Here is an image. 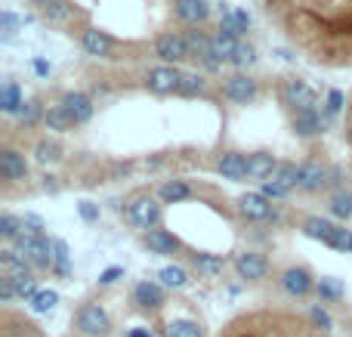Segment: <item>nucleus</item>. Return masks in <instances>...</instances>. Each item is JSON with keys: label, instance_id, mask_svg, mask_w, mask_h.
Segmentation results:
<instances>
[{"label": "nucleus", "instance_id": "obj_1", "mask_svg": "<svg viewBox=\"0 0 352 337\" xmlns=\"http://www.w3.org/2000/svg\"><path fill=\"white\" fill-rule=\"evenodd\" d=\"M12 248H16L34 270H53V239H47V235L22 232Z\"/></svg>", "mask_w": 352, "mask_h": 337}, {"label": "nucleus", "instance_id": "obj_2", "mask_svg": "<svg viewBox=\"0 0 352 337\" xmlns=\"http://www.w3.org/2000/svg\"><path fill=\"white\" fill-rule=\"evenodd\" d=\"M127 223H133L136 229H142V232H152V229H158L161 223V204L158 198L152 195H133L127 202Z\"/></svg>", "mask_w": 352, "mask_h": 337}, {"label": "nucleus", "instance_id": "obj_3", "mask_svg": "<svg viewBox=\"0 0 352 337\" xmlns=\"http://www.w3.org/2000/svg\"><path fill=\"white\" fill-rule=\"evenodd\" d=\"M294 189H300V164H291V161H281L278 167H275V173L263 183V195L269 198V202H275V198H287Z\"/></svg>", "mask_w": 352, "mask_h": 337}, {"label": "nucleus", "instance_id": "obj_4", "mask_svg": "<svg viewBox=\"0 0 352 337\" xmlns=\"http://www.w3.org/2000/svg\"><path fill=\"white\" fill-rule=\"evenodd\" d=\"M74 328L84 337H109L111 334V319L99 303H84L74 316Z\"/></svg>", "mask_w": 352, "mask_h": 337}, {"label": "nucleus", "instance_id": "obj_5", "mask_svg": "<svg viewBox=\"0 0 352 337\" xmlns=\"http://www.w3.org/2000/svg\"><path fill=\"white\" fill-rule=\"evenodd\" d=\"M278 96H281V102H285L291 111H297V115L300 111H312L316 109V102H318L316 90H312L306 80H300V78H287L285 84H281Z\"/></svg>", "mask_w": 352, "mask_h": 337}, {"label": "nucleus", "instance_id": "obj_6", "mask_svg": "<svg viewBox=\"0 0 352 337\" xmlns=\"http://www.w3.org/2000/svg\"><path fill=\"white\" fill-rule=\"evenodd\" d=\"M238 210H241V217H248V220L254 223H278V210H275V204L269 202L263 192H248V195L238 198Z\"/></svg>", "mask_w": 352, "mask_h": 337}, {"label": "nucleus", "instance_id": "obj_7", "mask_svg": "<svg viewBox=\"0 0 352 337\" xmlns=\"http://www.w3.org/2000/svg\"><path fill=\"white\" fill-rule=\"evenodd\" d=\"M232 266H235V276L241 279V282H263V279H266V272H269V260L263 257L260 251L235 254Z\"/></svg>", "mask_w": 352, "mask_h": 337}, {"label": "nucleus", "instance_id": "obj_8", "mask_svg": "<svg viewBox=\"0 0 352 337\" xmlns=\"http://www.w3.org/2000/svg\"><path fill=\"white\" fill-rule=\"evenodd\" d=\"M155 53H158V59H164L167 65L192 59V56H188V41L182 34H176V31H164V34L155 41Z\"/></svg>", "mask_w": 352, "mask_h": 337}, {"label": "nucleus", "instance_id": "obj_9", "mask_svg": "<svg viewBox=\"0 0 352 337\" xmlns=\"http://www.w3.org/2000/svg\"><path fill=\"white\" fill-rule=\"evenodd\" d=\"M281 288L291 297H306L316 288V276H312L306 266H287V270L281 272Z\"/></svg>", "mask_w": 352, "mask_h": 337}, {"label": "nucleus", "instance_id": "obj_10", "mask_svg": "<svg viewBox=\"0 0 352 337\" xmlns=\"http://www.w3.org/2000/svg\"><path fill=\"white\" fill-rule=\"evenodd\" d=\"M182 74H186V72H179L176 65H158V68H152V72H148L146 84H148V90H152V93H161V96H167V93L179 90Z\"/></svg>", "mask_w": 352, "mask_h": 337}, {"label": "nucleus", "instance_id": "obj_11", "mask_svg": "<svg viewBox=\"0 0 352 337\" xmlns=\"http://www.w3.org/2000/svg\"><path fill=\"white\" fill-rule=\"evenodd\" d=\"M142 245L148 248V254L155 257H173V254L182 251V241L176 239L170 229H152V232L142 235Z\"/></svg>", "mask_w": 352, "mask_h": 337}, {"label": "nucleus", "instance_id": "obj_12", "mask_svg": "<svg viewBox=\"0 0 352 337\" xmlns=\"http://www.w3.org/2000/svg\"><path fill=\"white\" fill-rule=\"evenodd\" d=\"M62 109H65V115L72 118V124L78 127V124H87L93 118V99L87 96V93H80V90H68L65 96H62Z\"/></svg>", "mask_w": 352, "mask_h": 337}, {"label": "nucleus", "instance_id": "obj_13", "mask_svg": "<svg viewBox=\"0 0 352 337\" xmlns=\"http://www.w3.org/2000/svg\"><path fill=\"white\" fill-rule=\"evenodd\" d=\"M331 183V167H324L322 161L309 158L300 164V189L303 192H322Z\"/></svg>", "mask_w": 352, "mask_h": 337}, {"label": "nucleus", "instance_id": "obj_14", "mask_svg": "<svg viewBox=\"0 0 352 337\" xmlns=\"http://www.w3.org/2000/svg\"><path fill=\"white\" fill-rule=\"evenodd\" d=\"M133 303L136 309H142V313H158L161 307H164V288H161L158 282H136L133 288Z\"/></svg>", "mask_w": 352, "mask_h": 337}, {"label": "nucleus", "instance_id": "obj_15", "mask_svg": "<svg viewBox=\"0 0 352 337\" xmlns=\"http://www.w3.org/2000/svg\"><path fill=\"white\" fill-rule=\"evenodd\" d=\"M223 93H226V99H232V102L248 105V102H254L256 99V80L238 72V74H232V78H226Z\"/></svg>", "mask_w": 352, "mask_h": 337}, {"label": "nucleus", "instance_id": "obj_16", "mask_svg": "<svg viewBox=\"0 0 352 337\" xmlns=\"http://www.w3.org/2000/svg\"><path fill=\"white\" fill-rule=\"evenodd\" d=\"M217 171L223 180H232V183H244L248 177V155L241 152H223L217 158Z\"/></svg>", "mask_w": 352, "mask_h": 337}, {"label": "nucleus", "instance_id": "obj_17", "mask_svg": "<svg viewBox=\"0 0 352 337\" xmlns=\"http://www.w3.org/2000/svg\"><path fill=\"white\" fill-rule=\"evenodd\" d=\"M324 127H328V118H324L318 109L300 111V115H294V121H291V130L297 136H303V140H312V136L324 133Z\"/></svg>", "mask_w": 352, "mask_h": 337}, {"label": "nucleus", "instance_id": "obj_18", "mask_svg": "<svg viewBox=\"0 0 352 337\" xmlns=\"http://www.w3.org/2000/svg\"><path fill=\"white\" fill-rule=\"evenodd\" d=\"M0 177L12 180V183L28 177V161H25V155L16 152V149H3V152H0Z\"/></svg>", "mask_w": 352, "mask_h": 337}, {"label": "nucleus", "instance_id": "obj_19", "mask_svg": "<svg viewBox=\"0 0 352 337\" xmlns=\"http://www.w3.org/2000/svg\"><path fill=\"white\" fill-rule=\"evenodd\" d=\"M0 270H3V276L19 279V276H31L34 266H31L16 248H0Z\"/></svg>", "mask_w": 352, "mask_h": 337}, {"label": "nucleus", "instance_id": "obj_20", "mask_svg": "<svg viewBox=\"0 0 352 337\" xmlns=\"http://www.w3.org/2000/svg\"><path fill=\"white\" fill-rule=\"evenodd\" d=\"M278 164L281 161H275L272 152H254V155H248V177L250 180H263V183H266Z\"/></svg>", "mask_w": 352, "mask_h": 337}, {"label": "nucleus", "instance_id": "obj_21", "mask_svg": "<svg viewBox=\"0 0 352 337\" xmlns=\"http://www.w3.org/2000/svg\"><path fill=\"white\" fill-rule=\"evenodd\" d=\"M192 266L201 279H219L226 270V260L219 254H204V251H195L192 254Z\"/></svg>", "mask_w": 352, "mask_h": 337}, {"label": "nucleus", "instance_id": "obj_22", "mask_svg": "<svg viewBox=\"0 0 352 337\" xmlns=\"http://www.w3.org/2000/svg\"><path fill=\"white\" fill-rule=\"evenodd\" d=\"M173 12H176V19H182V22L201 25L207 16H210V6H207V0H176Z\"/></svg>", "mask_w": 352, "mask_h": 337}, {"label": "nucleus", "instance_id": "obj_23", "mask_svg": "<svg viewBox=\"0 0 352 337\" xmlns=\"http://www.w3.org/2000/svg\"><path fill=\"white\" fill-rule=\"evenodd\" d=\"M80 43H84V50L90 56H109L111 50H115V41H111L105 31H99V28H87L84 37H80Z\"/></svg>", "mask_w": 352, "mask_h": 337}, {"label": "nucleus", "instance_id": "obj_24", "mask_svg": "<svg viewBox=\"0 0 352 337\" xmlns=\"http://www.w3.org/2000/svg\"><path fill=\"white\" fill-rule=\"evenodd\" d=\"M22 105H25V96H22V90H19V84L16 80H6V84L0 87V111H3V115H19Z\"/></svg>", "mask_w": 352, "mask_h": 337}, {"label": "nucleus", "instance_id": "obj_25", "mask_svg": "<svg viewBox=\"0 0 352 337\" xmlns=\"http://www.w3.org/2000/svg\"><path fill=\"white\" fill-rule=\"evenodd\" d=\"M74 3L72 0H53V3L43 10V19H47L50 25H65V22H72L74 19Z\"/></svg>", "mask_w": 352, "mask_h": 337}, {"label": "nucleus", "instance_id": "obj_26", "mask_svg": "<svg viewBox=\"0 0 352 337\" xmlns=\"http://www.w3.org/2000/svg\"><path fill=\"white\" fill-rule=\"evenodd\" d=\"M188 195H192V189H188V183H182V180H167L158 189L161 204H179V202H186Z\"/></svg>", "mask_w": 352, "mask_h": 337}, {"label": "nucleus", "instance_id": "obj_27", "mask_svg": "<svg viewBox=\"0 0 352 337\" xmlns=\"http://www.w3.org/2000/svg\"><path fill=\"white\" fill-rule=\"evenodd\" d=\"M53 272L59 279H68L72 276V251L62 239H53Z\"/></svg>", "mask_w": 352, "mask_h": 337}, {"label": "nucleus", "instance_id": "obj_28", "mask_svg": "<svg viewBox=\"0 0 352 337\" xmlns=\"http://www.w3.org/2000/svg\"><path fill=\"white\" fill-rule=\"evenodd\" d=\"M186 41H188V56H192V59H201V62H204L207 56H210L213 37H207L204 31H188Z\"/></svg>", "mask_w": 352, "mask_h": 337}, {"label": "nucleus", "instance_id": "obj_29", "mask_svg": "<svg viewBox=\"0 0 352 337\" xmlns=\"http://www.w3.org/2000/svg\"><path fill=\"white\" fill-rule=\"evenodd\" d=\"M334 232V223L324 220V217H306L303 220V235L316 241H328V235Z\"/></svg>", "mask_w": 352, "mask_h": 337}, {"label": "nucleus", "instance_id": "obj_30", "mask_svg": "<svg viewBox=\"0 0 352 337\" xmlns=\"http://www.w3.org/2000/svg\"><path fill=\"white\" fill-rule=\"evenodd\" d=\"M316 291H318V297H322L324 303H334V301H340V297L346 294L343 282H340V279H334V276H322V279H318Z\"/></svg>", "mask_w": 352, "mask_h": 337}, {"label": "nucleus", "instance_id": "obj_31", "mask_svg": "<svg viewBox=\"0 0 352 337\" xmlns=\"http://www.w3.org/2000/svg\"><path fill=\"white\" fill-rule=\"evenodd\" d=\"M158 279H161V285H164V288L179 291V288H186V285H188V270H186V266L170 263V266H164V270L158 272Z\"/></svg>", "mask_w": 352, "mask_h": 337}, {"label": "nucleus", "instance_id": "obj_32", "mask_svg": "<svg viewBox=\"0 0 352 337\" xmlns=\"http://www.w3.org/2000/svg\"><path fill=\"white\" fill-rule=\"evenodd\" d=\"M43 124H47V130H53V133H68V130L74 127L72 118L65 115V109H62V105H50Z\"/></svg>", "mask_w": 352, "mask_h": 337}, {"label": "nucleus", "instance_id": "obj_33", "mask_svg": "<svg viewBox=\"0 0 352 337\" xmlns=\"http://www.w3.org/2000/svg\"><path fill=\"white\" fill-rule=\"evenodd\" d=\"M324 245H328L331 251H337V254H352V229L334 226V232L328 235V241H324Z\"/></svg>", "mask_w": 352, "mask_h": 337}, {"label": "nucleus", "instance_id": "obj_34", "mask_svg": "<svg viewBox=\"0 0 352 337\" xmlns=\"http://www.w3.org/2000/svg\"><path fill=\"white\" fill-rule=\"evenodd\" d=\"M25 232V226H22V217H16V214H0V239H6V241H12L16 245V239Z\"/></svg>", "mask_w": 352, "mask_h": 337}, {"label": "nucleus", "instance_id": "obj_35", "mask_svg": "<svg viewBox=\"0 0 352 337\" xmlns=\"http://www.w3.org/2000/svg\"><path fill=\"white\" fill-rule=\"evenodd\" d=\"M331 214H334L337 220H349L352 217V192H346V189L334 192V198H331Z\"/></svg>", "mask_w": 352, "mask_h": 337}, {"label": "nucleus", "instance_id": "obj_36", "mask_svg": "<svg viewBox=\"0 0 352 337\" xmlns=\"http://www.w3.org/2000/svg\"><path fill=\"white\" fill-rule=\"evenodd\" d=\"M204 84H207V78L201 72H186L176 93H179V96H198V93H204Z\"/></svg>", "mask_w": 352, "mask_h": 337}, {"label": "nucleus", "instance_id": "obj_37", "mask_svg": "<svg viewBox=\"0 0 352 337\" xmlns=\"http://www.w3.org/2000/svg\"><path fill=\"white\" fill-rule=\"evenodd\" d=\"M41 118H47V109L41 105V99H28V102L22 105V111H19V121H22L25 127H34Z\"/></svg>", "mask_w": 352, "mask_h": 337}, {"label": "nucleus", "instance_id": "obj_38", "mask_svg": "<svg viewBox=\"0 0 352 337\" xmlns=\"http://www.w3.org/2000/svg\"><path fill=\"white\" fill-rule=\"evenodd\" d=\"M164 337H204L198 328V322H188V319H173L170 325H167Z\"/></svg>", "mask_w": 352, "mask_h": 337}, {"label": "nucleus", "instance_id": "obj_39", "mask_svg": "<svg viewBox=\"0 0 352 337\" xmlns=\"http://www.w3.org/2000/svg\"><path fill=\"white\" fill-rule=\"evenodd\" d=\"M34 158H37V164H56V161L62 158V149L50 140H41L34 146Z\"/></svg>", "mask_w": 352, "mask_h": 337}, {"label": "nucleus", "instance_id": "obj_40", "mask_svg": "<svg viewBox=\"0 0 352 337\" xmlns=\"http://www.w3.org/2000/svg\"><path fill=\"white\" fill-rule=\"evenodd\" d=\"M219 31L223 34H232V37H241V22H238L235 10H229V6H219Z\"/></svg>", "mask_w": 352, "mask_h": 337}, {"label": "nucleus", "instance_id": "obj_41", "mask_svg": "<svg viewBox=\"0 0 352 337\" xmlns=\"http://www.w3.org/2000/svg\"><path fill=\"white\" fill-rule=\"evenodd\" d=\"M56 303H59V294L56 291H41V294L34 297V301L28 303L31 307V313H37V316H43V313H50V309H56Z\"/></svg>", "mask_w": 352, "mask_h": 337}, {"label": "nucleus", "instance_id": "obj_42", "mask_svg": "<svg viewBox=\"0 0 352 337\" xmlns=\"http://www.w3.org/2000/svg\"><path fill=\"white\" fill-rule=\"evenodd\" d=\"M254 62H256V50L250 47V43H238L235 56H232V65L248 68V65H254Z\"/></svg>", "mask_w": 352, "mask_h": 337}, {"label": "nucleus", "instance_id": "obj_43", "mask_svg": "<svg viewBox=\"0 0 352 337\" xmlns=\"http://www.w3.org/2000/svg\"><path fill=\"white\" fill-rule=\"evenodd\" d=\"M309 322H312V328H318V331H331V328H334L331 313H328V309H322V307H312L309 309Z\"/></svg>", "mask_w": 352, "mask_h": 337}, {"label": "nucleus", "instance_id": "obj_44", "mask_svg": "<svg viewBox=\"0 0 352 337\" xmlns=\"http://www.w3.org/2000/svg\"><path fill=\"white\" fill-rule=\"evenodd\" d=\"M0 25H3V37H6V41H10V37L19 31V25H22V19H19L16 12L3 10V12H0Z\"/></svg>", "mask_w": 352, "mask_h": 337}, {"label": "nucleus", "instance_id": "obj_45", "mask_svg": "<svg viewBox=\"0 0 352 337\" xmlns=\"http://www.w3.org/2000/svg\"><path fill=\"white\" fill-rule=\"evenodd\" d=\"M343 105H346V96L340 90H328V102H324V111L328 115H340Z\"/></svg>", "mask_w": 352, "mask_h": 337}, {"label": "nucleus", "instance_id": "obj_46", "mask_svg": "<svg viewBox=\"0 0 352 337\" xmlns=\"http://www.w3.org/2000/svg\"><path fill=\"white\" fill-rule=\"evenodd\" d=\"M78 214H80V220L84 223H96L99 220V204L96 202H78Z\"/></svg>", "mask_w": 352, "mask_h": 337}, {"label": "nucleus", "instance_id": "obj_47", "mask_svg": "<svg viewBox=\"0 0 352 337\" xmlns=\"http://www.w3.org/2000/svg\"><path fill=\"white\" fill-rule=\"evenodd\" d=\"M22 226H25V232H31V235H43V232H47V223H43L37 214H25L22 217Z\"/></svg>", "mask_w": 352, "mask_h": 337}, {"label": "nucleus", "instance_id": "obj_48", "mask_svg": "<svg viewBox=\"0 0 352 337\" xmlns=\"http://www.w3.org/2000/svg\"><path fill=\"white\" fill-rule=\"evenodd\" d=\"M121 279H124V266H109V270L99 272V285H102V288H109V285L121 282Z\"/></svg>", "mask_w": 352, "mask_h": 337}, {"label": "nucleus", "instance_id": "obj_49", "mask_svg": "<svg viewBox=\"0 0 352 337\" xmlns=\"http://www.w3.org/2000/svg\"><path fill=\"white\" fill-rule=\"evenodd\" d=\"M0 301L3 303H12V301H19V294H16V285H12V279H0Z\"/></svg>", "mask_w": 352, "mask_h": 337}, {"label": "nucleus", "instance_id": "obj_50", "mask_svg": "<svg viewBox=\"0 0 352 337\" xmlns=\"http://www.w3.org/2000/svg\"><path fill=\"white\" fill-rule=\"evenodd\" d=\"M235 16H238V22H241V31L248 34V31H250V16H248V10H235Z\"/></svg>", "mask_w": 352, "mask_h": 337}, {"label": "nucleus", "instance_id": "obj_51", "mask_svg": "<svg viewBox=\"0 0 352 337\" xmlns=\"http://www.w3.org/2000/svg\"><path fill=\"white\" fill-rule=\"evenodd\" d=\"M343 183V167H331V183L328 186H340Z\"/></svg>", "mask_w": 352, "mask_h": 337}, {"label": "nucleus", "instance_id": "obj_52", "mask_svg": "<svg viewBox=\"0 0 352 337\" xmlns=\"http://www.w3.org/2000/svg\"><path fill=\"white\" fill-rule=\"evenodd\" d=\"M34 72L41 74V78H47V74H50V62H43V59H34Z\"/></svg>", "mask_w": 352, "mask_h": 337}, {"label": "nucleus", "instance_id": "obj_53", "mask_svg": "<svg viewBox=\"0 0 352 337\" xmlns=\"http://www.w3.org/2000/svg\"><path fill=\"white\" fill-rule=\"evenodd\" d=\"M127 337H155V334L148 331V328H133V331H130Z\"/></svg>", "mask_w": 352, "mask_h": 337}, {"label": "nucleus", "instance_id": "obj_54", "mask_svg": "<svg viewBox=\"0 0 352 337\" xmlns=\"http://www.w3.org/2000/svg\"><path fill=\"white\" fill-rule=\"evenodd\" d=\"M28 3H34V6H41V10H47V6L53 3V0H28Z\"/></svg>", "mask_w": 352, "mask_h": 337}, {"label": "nucleus", "instance_id": "obj_55", "mask_svg": "<svg viewBox=\"0 0 352 337\" xmlns=\"http://www.w3.org/2000/svg\"><path fill=\"white\" fill-rule=\"evenodd\" d=\"M349 142H352V127H349Z\"/></svg>", "mask_w": 352, "mask_h": 337}]
</instances>
